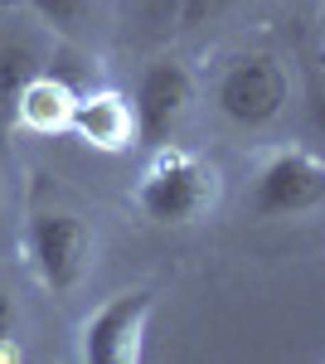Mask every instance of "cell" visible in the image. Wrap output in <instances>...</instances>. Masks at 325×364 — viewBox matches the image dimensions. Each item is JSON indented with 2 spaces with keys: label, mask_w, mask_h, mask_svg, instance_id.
Wrapping results in <instances>:
<instances>
[{
  "label": "cell",
  "mask_w": 325,
  "mask_h": 364,
  "mask_svg": "<svg viewBox=\"0 0 325 364\" xmlns=\"http://www.w3.org/2000/svg\"><path fill=\"white\" fill-rule=\"evenodd\" d=\"M325 204V161L311 146H272L252 170L247 209L257 219H311Z\"/></svg>",
  "instance_id": "obj_4"
},
{
  "label": "cell",
  "mask_w": 325,
  "mask_h": 364,
  "mask_svg": "<svg viewBox=\"0 0 325 364\" xmlns=\"http://www.w3.org/2000/svg\"><path fill=\"white\" fill-rule=\"evenodd\" d=\"M209 102L223 127H233L243 136H262L292 112V68L267 49L233 54L218 68Z\"/></svg>",
  "instance_id": "obj_2"
},
{
  "label": "cell",
  "mask_w": 325,
  "mask_h": 364,
  "mask_svg": "<svg viewBox=\"0 0 325 364\" xmlns=\"http://www.w3.org/2000/svg\"><path fill=\"white\" fill-rule=\"evenodd\" d=\"M73 102H78V92L54 78V73H34L25 83V92L15 97V127H25L34 136H63L68 132V117H73Z\"/></svg>",
  "instance_id": "obj_8"
},
{
  "label": "cell",
  "mask_w": 325,
  "mask_h": 364,
  "mask_svg": "<svg viewBox=\"0 0 325 364\" xmlns=\"http://www.w3.org/2000/svg\"><path fill=\"white\" fill-rule=\"evenodd\" d=\"M25 10L58 39H87L97 25V0H25Z\"/></svg>",
  "instance_id": "obj_10"
},
{
  "label": "cell",
  "mask_w": 325,
  "mask_h": 364,
  "mask_svg": "<svg viewBox=\"0 0 325 364\" xmlns=\"http://www.w3.org/2000/svg\"><path fill=\"white\" fill-rule=\"evenodd\" d=\"M92 228L82 224V214L58 209V204H34L25 214V262L39 277L44 291L68 296L78 291L87 267H92Z\"/></svg>",
  "instance_id": "obj_3"
},
{
  "label": "cell",
  "mask_w": 325,
  "mask_h": 364,
  "mask_svg": "<svg viewBox=\"0 0 325 364\" xmlns=\"http://www.w3.org/2000/svg\"><path fill=\"white\" fill-rule=\"evenodd\" d=\"M34 73H44V54L39 44L25 34H0V127L15 117V97L25 92V83Z\"/></svg>",
  "instance_id": "obj_9"
},
{
  "label": "cell",
  "mask_w": 325,
  "mask_h": 364,
  "mask_svg": "<svg viewBox=\"0 0 325 364\" xmlns=\"http://www.w3.org/2000/svg\"><path fill=\"white\" fill-rule=\"evenodd\" d=\"M132 204L151 224H199L218 204V170L190 146L161 141L136 175Z\"/></svg>",
  "instance_id": "obj_1"
},
{
  "label": "cell",
  "mask_w": 325,
  "mask_h": 364,
  "mask_svg": "<svg viewBox=\"0 0 325 364\" xmlns=\"http://www.w3.org/2000/svg\"><path fill=\"white\" fill-rule=\"evenodd\" d=\"M228 5L233 0H170L165 20L175 29H204V25H214L218 15H228Z\"/></svg>",
  "instance_id": "obj_11"
},
{
  "label": "cell",
  "mask_w": 325,
  "mask_h": 364,
  "mask_svg": "<svg viewBox=\"0 0 325 364\" xmlns=\"http://www.w3.org/2000/svg\"><path fill=\"white\" fill-rule=\"evenodd\" d=\"M156 311V291L151 287H127L107 296L102 306H92L78 326V355L82 364H136L141 360V340Z\"/></svg>",
  "instance_id": "obj_5"
},
{
  "label": "cell",
  "mask_w": 325,
  "mask_h": 364,
  "mask_svg": "<svg viewBox=\"0 0 325 364\" xmlns=\"http://www.w3.org/2000/svg\"><path fill=\"white\" fill-rule=\"evenodd\" d=\"M68 132L102 151V156H122L136 146V117H132V97L112 92V87H97V92H78L73 102V117H68Z\"/></svg>",
  "instance_id": "obj_7"
},
{
  "label": "cell",
  "mask_w": 325,
  "mask_h": 364,
  "mask_svg": "<svg viewBox=\"0 0 325 364\" xmlns=\"http://www.w3.org/2000/svg\"><path fill=\"white\" fill-rule=\"evenodd\" d=\"M20 355V311H15V296L0 287V360H15Z\"/></svg>",
  "instance_id": "obj_12"
},
{
  "label": "cell",
  "mask_w": 325,
  "mask_h": 364,
  "mask_svg": "<svg viewBox=\"0 0 325 364\" xmlns=\"http://www.w3.org/2000/svg\"><path fill=\"white\" fill-rule=\"evenodd\" d=\"M194 102V73L180 58H161L151 63L132 92V117H136V146H161L175 136V127L185 122Z\"/></svg>",
  "instance_id": "obj_6"
}]
</instances>
